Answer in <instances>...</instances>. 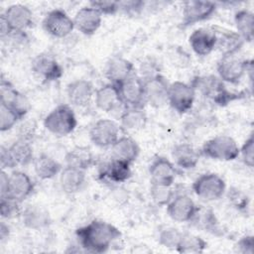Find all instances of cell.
Wrapping results in <instances>:
<instances>
[{"instance_id": "cell-39", "label": "cell", "mask_w": 254, "mask_h": 254, "mask_svg": "<svg viewBox=\"0 0 254 254\" xmlns=\"http://www.w3.org/2000/svg\"><path fill=\"white\" fill-rule=\"evenodd\" d=\"M183 232L174 227H167L161 230L159 234V243L167 248L176 249L179 245Z\"/></svg>"}, {"instance_id": "cell-38", "label": "cell", "mask_w": 254, "mask_h": 254, "mask_svg": "<svg viewBox=\"0 0 254 254\" xmlns=\"http://www.w3.org/2000/svg\"><path fill=\"white\" fill-rule=\"evenodd\" d=\"M20 120L19 115L8 105L0 102V131L5 132L12 129Z\"/></svg>"}, {"instance_id": "cell-40", "label": "cell", "mask_w": 254, "mask_h": 254, "mask_svg": "<svg viewBox=\"0 0 254 254\" xmlns=\"http://www.w3.org/2000/svg\"><path fill=\"white\" fill-rule=\"evenodd\" d=\"M20 201L10 196H0V214L3 218H13L20 214Z\"/></svg>"}, {"instance_id": "cell-13", "label": "cell", "mask_w": 254, "mask_h": 254, "mask_svg": "<svg viewBox=\"0 0 254 254\" xmlns=\"http://www.w3.org/2000/svg\"><path fill=\"white\" fill-rule=\"evenodd\" d=\"M197 205L187 193H177L167 204L168 215L177 222H188L194 216Z\"/></svg>"}, {"instance_id": "cell-15", "label": "cell", "mask_w": 254, "mask_h": 254, "mask_svg": "<svg viewBox=\"0 0 254 254\" xmlns=\"http://www.w3.org/2000/svg\"><path fill=\"white\" fill-rule=\"evenodd\" d=\"M216 10V3L211 1L189 0L184 2L183 25L190 26L208 19Z\"/></svg>"}, {"instance_id": "cell-37", "label": "cell", "mask_w": 254, "mask_h": 254, "mask_svg": "<svg viewBox=\"0 0 254 254\" xmlns=\"http://www.w3.org/2000/svg\"><path fill=\"white\" fill-rule=\"evenodd\" d=\"M150 194L153 201L156 204L162 206V205H167L171 201V199L175 195V191L173 190L172 186H165V185L151 183Z\"/></svg>"}, {"instance_id": "cell-36", "label": "cell", "mask_w": 254, "mask_h": 254, "mask_svg": "<svg viewBox=\"0 0 254 254\" xmlns=\"http://www.w3.org/2000/svg\"><path fill=\"white\" fill-rule=\"evenodd\" d=\"M206 246V241L201 237L189 232H183L176 250L180 253H201Z\"/></svg>"}, {"instance_id": "cell-2", "label": "cell", "mask_w": 254, "mask_h": 254, "mask_svg": "<svg viewBox=\"0 0 254 254\" xmlns=\"http://www.w3.org/2000/svg\"><path fill=\"white\" fill-rule=\"evenodd\" d=\"M190 85L194 90H198L203 96L211 99L219 106H224L244 96L243 92L235 93L229 91L223 81L215 75L196 76L192 79Z\"/></svg>"}, {"instance_id": "cell-8", "label": "cell", "mask_w": 254, "mask_h": 254, "mask_svg": "<svg viewBox=\"0 0 254 254\" xmlns=\"http://www.w3.org/2000/svg\"><path fill=\"white\" fill-rule=\"evenodd\" d=\"M119 90L120 99L126 107H143L145 100V89L143 78L133 73L120 84L116 85Z\"/></svg>"}, {"instance_id": "cell-12", "label": "cell", "mask_w": 254, "mask_h": 254, "mask_svg": "<svg viewBox=\"0 0 254 254\" xmlns=\"http://www.w3.org/2000/svg\"><path fill=\"white\" fill-rule=\"evenodd\" d=\"M0 102L11 107L19 115L20 119L24 118L31 109L29 99L18 91L9 80L3 77L0 83Z\"/></svg>"}, {"instance_id": "cell-25", "label": "cell", "mask_w": 254, "mask_h": 254, "mask_svg": "<svg viewBox=\"0 0 254 254\" xmlns=\"http://www.w3.org/2000/svg\"><path fill=\"white\" fill-rule=\"evenodd\" d=\"M94 98L97 108L105 112L114 111L119 105L123 104L118 87L110 82L98 88L94 93Z\"/></svg>"}, {"instance_id": "cell-10", "label": "cell", "mask_w": 254, "mask_h": 254, "mask_svg": "<svg viewBox=\"0 0 254 254\" xmlns=\"http://www.w3.org/2000/svg\"><path fill=\"white\" fill-rule=\"evenodd\" d=\"M43 29L51 36L56 38H65L74 29L73 19L62 9L50 11L44 18Z\"/></svg>"}, {"instance_id": "cell-45", "label": "cell", "mask_w": 254, "mask_h": 254, "mask_svg": "<svg viewBox=\"0 0 254 254\" xmlns=\"http://www.w3.org/2000/svg\"><path fill=\"white\" fill-rule=\"evenodd\" d=\"M236 251L243 254H253L254 252V237L252 235H245L241 237L235 244Z\"/></svg>"}, {"instance_id": "cell-11", "label": "cell", "mask_w": 254, "mask_h": 254, "mask_svg": "<svg viewBox=\"0 0 254 254\" xmlns=\"http://www.w3.org/2000/svg\"><path fill=\"white\" fill-rule=\"evenodd\" d=\"M89 138L97 147H111L119 138V126L111 119H99L90 128Z\"/></svg>"}, {"instance_id": "cell-24", "label": "cell", "mask_w": 254, "mask_h": 254, "mask_svg": "<svg viewBox=\"0 0 254 254\" xmlns=\"http://www.w3.org/2000/svg\"><path fill=\"white\" fill-rule=\"evenodd\" d=\"M133 73H135L133 64L124 58L115 57L106 64L105 75L110 83L115 85L120 84Z\"/></svg>"}, {"instance_id": "cell-20", "label": "cell", "mask_w": 254, "mask_h": 254, "mask_svg": "<svg viewBox=\"0 0 254 254\" xmlns=\"http://www.w3.org/2000/svg\"><path fill=\"white\" fill-rule=\"evenodd\" d=\"M95 91L92 83L86 79L73 80L66 86V95L68 101L72 105L78 107L88 105Z\"/></svg>"}, {"instance_id": "cell-46", "label": "cell", "mask_w": 254, "mask_h": 254, "mask_svg": "<svg viewBox=\"0 0 254 254\" xmlns=\"http://www.w3.org/2000/svg\"><path fill=\"white\" fill-rule=\"evenodd\" d=\"M35 130H36V125L33 122H27L21 127L19 138L31 142L33 140V137L35 136Z\"/></svg>"}, {"instance_id": "cell-31", "label": "cell", "mask_w": 254, "mask_h": 254, "mask_svg": "<svg viewBox=\"0 0 254 254\" xmlns=\"http://www.w3.org/2000/svg\"><path fill=\"white\" fill-rule=\"evenodd\" d=\"M22 216L25 226L35 230L45 228L51 222V217L48 210L40 205H29L24 210Z\"/></svg>"}, {"instance_id": "cell-42", "label": "cell", "mask_w": 254, "mask_h": 254, "mask_svg": "<svg viewBox=\"0 0 254 254\" xmlns=\"http://www.w3.org/2000/svg\"><path fill=\"white\" fill-rule=\"evenodd\" d=\"M89 6L97 9L102 15H114L119 11L118 1H91Z\"/></svg>"}, {"instance_id": "cell-44", "label": "cell", "mask_w": 254, "mask_h": 254, "mask_svg": "<svg viewBox=\"0 0 254 254\" xmlns=\"http://www.w3.org/2000/svg\"><path fill=\"white\" fill-rule=\"evenodd\" d=\"M119 2V11H123L126 14H139L144 6L145 2L143 1H118Z\"/></svg>"}, {"instance_id": "cell-1", "label": "cell", "mask_w": 254, "mask_h": 254, "mask_svg": "<svg viewBox=\"0 0 254 254\" xmlns=\"http://www.w3.org/2000/svg\"><path fill=\"white\" fill-rule=\"evenodd\" d=\"M79 246L86 252L104 253L121 238L122 233L113 224L94 219L75 230Z\"/></svg>"}, {"instance_id": "cell-23", "label": "cell", "mask_w": 254, "mask_h": 254, "mask_svg": "<svg viewBox=\"0 0 254 254\" xmlns=\"http://www.w3.org/2000/svg\"><path fill=\"white\" fill-rule=\"evenodd\" d=\"M86 183V174L84 170L66 166L60 176V185L62 190L66 193H75L80 191Z\"/></svg>"}, {"instance_id": "cell-26", "label": "cell", "mask_w": 254, "mask_h": 254, "mask_svg": "<svg viewBox=\"0 0 254 254\" xmlns=\"http://www.w3.org/2000/svg\"><path fill=\"white\" fill-rule=\"evenodd\" d=\"M112 158L132 164L139 156L140 148L137 142L131 137H119L111 146Z\"/></svg>"}, {"instance_id": "cell-27", "label": "cell", "mask_w": 254, "mask_h": 254, "mask_svg": "<svg viewBox=\"0 0 254 254\" xmlns=\"http://www.w3.org/2000/svg\"><path fill=\"white\" fill-rule=\"evenodd\" d=\"M172 157L177 166L185 170H190L196 167L200 153L190 144L181 143L173 148Z\"/></svg>"}, {"instance_id": "cell-41", "label": "cell", "mask_w": 254, "mask_h": 254, "mask_svg": "<svg viewBox=\"0 0 254 254\" xmlns=\"http://www.w3.org/2000/svg\"><path fill=\"white\" fill-rule=\"evenodd\" d=\"M239 155H241L243 163L249 167L253 168L254 166V138L251 134L248 139L243 143L242 147L239 148Z\"/></svg>"}, {"instance_id": "cell-5", "label": "cell", "mask_w": 254, "mask_h": 254, "mask_svg": "<svg viewBox=\"0 0 254 254\" xmlns=\"http://www.w3.org/2000/svg\"><path fill=\"white\" fill-rule=\"evenodd\" d=\"M193 192L202 200L212 201L219 199L225 192L224 180L215 173L202 174L192 183Z\"/></svg>"}, {"instance_id": "cell-14", "label": "cell", "mask_w": 254, "mask_h": 254, "mask_svg": "<svg viewBox=\"0 0 254 254\" xmlns=\"http://www.w3.org/2000/svg\"><path fill=\"white\" fill-rule=\"evenodd\" d=\"M32 70L45 81L60 79L64 74V68L56 58L48 53L37 55L32 61Z\"/></svg>"}, {"instance_id": "cell-29", "label": "cell", "mask_w": 254, "mask_h": 254, "mask_svg": "<svg viewBox=\"0 0 254 254\" xmlns=\"http://www.w3.org/2000/svg\"><path fill=\"white\" fill-rule=\"evenodd\" d=\"M8 152L15 167H25L32 163L34 152L31 142L18 138L11 146L8 147Z\"/></svg>"}, {"instance_id": "cell-33", "label": "cell", "mask_w": 254, "mask_h": 254, "mask_svg": "<svg viewBox=\"0 0 254 254\" xmlns=\"http://www.w3.org/2000/svg\"><path fill=\"white\" fill-rule=\"evenodd\" d=\"M234 23L238 31V35L243 41L251 42L253 40V27H254V16L249 10L242 9L235 13Z\"/></svg>"}, {"instance_id": "cell-48", "label": "cell", "mask_w": 254, "mask_h": 254, "mask_svg": "<svg viewBox=\"0 0 254 254\" xmlns=\"http://www.w3.org/2000/svg\"><path fill=\"white\" fill-rule=\"evenodd\" d=\"M9 185V175L2 170L0 174V195L4 196L7 194Z\"/></svg>"}, {"instance_id": "cell-30", "label": "cell", "mask_w": 254, "mask_h": 254, "mask_svg": "<svg viewBox=\"0 0 254 254\" xmlns=\"http://www.w3.org/2000/svg\"><path fill=\"white\" fill-rule=\"evenodd\" d=\"M62 165L48 154L39 155L34 161V171L41 180L53 179L62 172Z\"/></svg>"}, {"instance_id": "cell-43", "label": "cell", "mask_w": 254, "mask_h": 254, "mask_svg": "<svg viewBox=\"0 0 254 254\" xmlns=\"http://www.w3.org/2000/svg\"><path fill=\"white\" fill-rule=\"evenodd\" d=\"M228 197L231 203L237 208V209H245L248 206L249 198L246 194H244L240 190L238 189H231L228 191Z\"/></svg>"}, {"instance_id": "cell-19", "label": "cell", "mask_w": 254, "mask_h": 254, "mask_svg": "<svg viewBox=\"0 0 254 254\" xmlns=\"http://www.w3.org/2000/svg\"><path fill=\"white\" fill-rule=\"evenodd\" d=\"M34 190V184L31 178L24 172L13 171L9 175V185L7 194L20 202L26 199Z\"/></svg>"}, {"instance_id": "cell-16", "label": "cell", "mask_w": 254, "mask_h": 254, "mask_svg": "<svg viewBox=\"0 0 254 254\" xmlns=\"http://www.w3.org/2000/svg\"><path fill=\"white\" fill-rule=\"evenodd\" d=\"M102 14L91 6L80 8L73 17L74 28L85 36L93 35L100 27Z\"/></svg>"}, {"instance_id": "cell-47", "label": "cell", "mask_w": 254, "mask_h": 254, "mask_svg": "<svg viewBox=\"0 0 254 254\" xmlns=\"http://www.w3.org/2000/svg\"><path fill=\"white\" fill-rule=\"evenodd\" d=\"M0 164H1V168L2 170L8 168V169H13L15 168L12 159L10 157V154L8 152V147H4L1 146L0 149Z\"/></svg>"}, {"instance_id": "cell-34", "label": "cell", "mask_w": 254, "mask_h": 254, "mask_svg": "<svg viewBox=\"0 0 254 254\" xmlns=\"http://www.w3.org/2000/svg\"><path fill=\"white\" fill-rule=\"evenodd\" d=\"M65 162L66 166H71L86 171L94 164V158L88 148L77 147L66 153Z\"/></svg>"}, {"instance_id": "cell-17", "label": "cell", "mask_w": 254, "mask_h": 254, "mask_svg": "<svg viewBox=\"0 0 254 254\" xmlns=\"http://www.w3.org/2000/svg\"><path fill=\"white\" fill-rule=\"evenodd\" d=\"M13 32H24L33 24V12L22 4H13L2 13Z\"/></svg>"}, {"instance_id": "cell-21", "label": "cell", "mask_w": 254, "mask_h": 254, "mask_svg": "<svg viewBox=\"0 0 254 254\" xmlns=\"http://www.w3.org/2000/svg\"><path fill=\"white\" fill-rule=\"evenodd\" d=\"M130 163L112 158L109 162L105 163L100 171L99 178L111 183H124L132 176Z\"/></svg>"}, {"instance_id": "cell-4", "label": "cell", "mask_w": 254, "mask_h": 254, "mask_svg": "<svg viewBox=\"0 0 254 254\" xmlns=\"http://www.w3.org/2000/svg\"><path fill=\"white\" fill-rule=\"evenodd\" d=\"M199 153L212 160L233 161L239 156V147L232 137L218 135L205 141Z\"/></svg>"}, {"instance_id": "cell-49", "label": "cell", "mask_w": 254, "mask_h": 254, "mask_svg": "<svg viewBox=\"0 0 254 254\" xmlns=\"http://www.w3.org/2000/svg\"><path fill=\"white\" fill-rule=\"evenodd\" d=\"M9 233H10L9 226L4 221H1V223H0V240L4 241L5 239H7L9 236Z\"/></svg>"}, {"instance_id": "cell-28", "label": "cell", "mask_w": 254, "mask_h": 254, "mask_svg": "<svg viewBox=\"0 0 254 254\" xmlns=\"http://www.w3.org/2000/svg\"><path fill=\"white\" fill-rule=\"evenodd\" d=\"M211 29L216 36V47L223 50V55H233L242 46L243 40L237 33L219 27Z\"/></svg>"}, {"instance_id": "cell-9", "label": "cell", "mask_w": 254, "mask_h": 254, "mask_svg": "<svg viewBox=\"0 0 254 254\" xmlns=\"http://www.w3.org/2000/svg\"><path fill=\"white\" fill-rule=\"evenodd\" d=\"M144 81L145 100L154 108L163 107L168 103V93L170 83L160 73L147 76Z\"/></svg>"}, {"instance_id": "cell-6", "label": "cell", "mask_w": 254, "mask_h": 254, "mask_svg": "<svg viewBox=\"0 0 254 254\" xmlns=\"http://www.w3.org/2000/svg\"><path fill=\"white\" fill-rule=\"evenodd\" d=\"M195 98L194 88L186 82L175 81L169 85L168 103L179 114L189 112L193 105Z\"/></svg>"}, {"instance_id": "cell-22", "label": "cell", "mask_w": 254, "mask_h": 254, "mask_svg": "<svg viewBox=\"0 0 254 254\" xmlns=\"http://www.w3.org/2000/svg\"><path fill=\"white\" fill-rule=\"evenodd\" d=\"M189 42L192 51L200 57L209 55L216 48V36L212 29L199 28L194 30L190 34Z\"/></svg>"}, {"instance_id": "cell-35", "label": "cell", "mask_w": 254, "mask_h": 254, "mask_svg": "<svg viewBox=\"0 0 254 254\" xmlns=\"http://www.w3.org/2000/svg\"><path fill=\"white\" fill-rule=\"evenodd\" d=\"M190 222H192L197 227L213 234H217V232L220 230L216 216L214 215V212L209 208L197 207V210Z\"/></svg>"}, {"instance_id": "cell-32", "label": "cell", "mask_w": 254, "mask_h": 254, "mask_svg": "<svg viewBox=\"0 0 254 254\" xmlns=\"http://www.w3.org/2000/svg\"><path fill=\"white\" fill-rule=\"evenodd\" d=\"M120 121L127 130H139L146 125L147 114L143 107H126L120 115Z\"/></svg>"}, {"instance_id": "cell-7", "label": "cell", "mask_w": 254, "mask_h": 254, "mask_svg": "<svg viewBox=\"0 0 254 254\" xmlns=\"http://www.w3.org/2000/svg\"><path fill=\"white\" fill-rule=\"evenodd\" d=\"M252 61H246L238 59L233 55H222V58L218 61L216 70L219 78L224 82L237 83L242 76L247 72Z\"/></svg>"}, {"instance_id": "cell-3", "label": "cell", "mask_w": 254, "mask_h": 254, "mask_svg": "<svg viewBox=\"0 0 254 254\" xmlns=\"http://www.w3.org/2000/svg\"><path fill=\"white\" fill-rule=\"evenodd\" d=\"M77 125L73 109L68 104H61L54 108L45 118V128L54 135L66 136L73 132Z\"/></svg>"}, {"instance_id": "cell-18", "label": "cell", "mask_w": 254, "mask_h": 254, "mask_svg": "<svg viewBox=\"0 0 254 254\" xmlns=\"http://www.w3.org/2000/svg\"><path fill=\"white\" fill-rule=\"evenodd\" d=\"M149 175L153 184L172 186L177 176V170L170 160L165 157H157L149 166Z\"/></svg>"}]
</instances>
